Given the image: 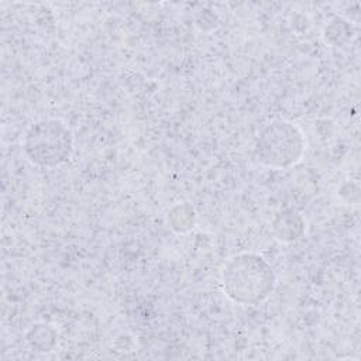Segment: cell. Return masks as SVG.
Segmentation results:
<instances>
[{"mask_svg":"<svg viewBox=\"0 0 361 361\" xmlns=\"http://www.w3.org/2000/svg\"><path fill=\"white\" fill-rule=\"evenodd\" d=\"M223 286L230 299L241 305H258L275 286L271 265L259 255L240 254L233 257L221 274Z\"/></svg>","mask_w":361,"mask_h":361,"instance_id":"1","label":"cell"},{"mask_svg":"<svg viewBox=\"0 0 361 361\" xmlns=\"http://www.w3.org/2000/svg\"><path fill=\"white\" fill-rule=\"evenodd\" d=\"M72 134L61 120H42L35 123L24 137L27 158L41 166H55L72 154Z\"/></svg>","mask_w":361,"mask_h":361,"instance_id":"2","label":"cell"},{"mask_svg":"<svg viewBox=\"0 0 361 361\" xmlns=\"http://www.w3.org/2000/svg\"><path fill=\"white\" fill-rule=\"evenodd\" d=\"M303 149L305 140L300 130L283 120L267 126L257 142L258 161L278 169L289 168L300 161Z\"/></svg>","mask_w":361,"mask_h":361,"instance_id":"3","label":"cell"}]
</instances>
